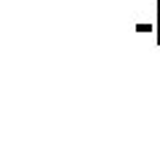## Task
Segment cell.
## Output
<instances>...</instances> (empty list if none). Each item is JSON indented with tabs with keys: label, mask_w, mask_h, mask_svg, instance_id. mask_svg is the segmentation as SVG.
<instances>
[{
	"label": "cell",
	"mask_w": 160,
	"mask_h": 160,
	"mask_svg": "<svg viewBox=\"0 0 160 160\" xmlns=\"http://www.w3.org/2000/svg\"><path fill=\"white\" fill-rule=\"evenodd\" d=\"M158 43H160V3H158Z\"/></svg>",
	"instance_id": "cell-2"
},
{
	"label": "cell",
	"mask_w": 160,
	"mask_h": 160,
	"mask_svg": "<svg viewBox=\"0 0 160 160\" xmlns=\"http://www.w3.org/2000/svg\"><path fill=\"white\" fill-rule=\"evenodd\" d=\"M136 29H139V32H152V27H149V24H136Z\"/></svg>",
	"instance_id": "cell-1"
}]
</instances>
